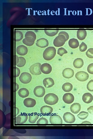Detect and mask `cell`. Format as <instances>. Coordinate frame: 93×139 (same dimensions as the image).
<instances>
[{
	"label": "cell",
	"mask_w": 93,
	"mask_h": 139,
	"mask_svg": "<svg viewBox=\"0 0 93 139\" xmlns=\"http://www.w3.org/2000/svg\"><path fill=\"white\" fill-rule=\"evenodd\" d=\"M88 115V112L82 111L78 115V117L81 119H84L86 118Z\"/></svg>",
	"instance_id": "obj_31"
},
{
	"label": "cell",
	"mask_w": 93,
	"mask_h": 139,
	"mask_svg": "<svg viewBox=\"0 0 93 139\" xmlns=\"http://www.w3.org/2000/svg\"><path fill=\"white\" fill-rule=\"evenodd\" d=\"M37 124H48V121L47 119L44 118H40L37 121Z\"/></svg>",
	"instance_id": "obj_32"
},
{
	"label": "cell",
	"mask_w": 93,
	"mask_h": 139,
	"mask_svg": "<svg viewBox=\"0 0 93 139\" xmlns=\"http://www.w3.org/2000/svg\"><path fill=\"white\" fill-rule=\"evenodd\" d=\"M25 37V38L22 40V42L27 46H31L34 44L36 38V36L34 32L29 31L26 32Z\"/></svg>",
	"instance_id": "obj_1"
},
{
	"label": "cell",
	"mask_w": 93,
	"mask_h": 139,
	"mask_svg": "<svg viewBox=\"0 0 93 139\" xmlns=\"http://www.w3.org/2000/svg\"><path fill=\"white\" fill-rule=\"evenodd\" d=\"M39 115L36 112L32 113L29 116V122L32 124L35 123Z\"/></svg>",
	"instance_id": "obj_26"
},
{
	"label": "cell",
	"mask_w": 93,
	"mask_h": 139,
	"mask_svg": "<svg viewBox=\"0 0 93 139\" xmlns=\"http://www.w3.org/2000/svg\"><path fill=\"white\" fill-rule=\"evenodd\" d=\"M75 77L78 80L81 81H84L88 79L89 75L87 72L81 71L77 72L75 74Z\"/></svg>",
	"instance_id": "obj_8"
},
{
	"label": "cell",
	"mask_w": 93,
	"mask_h": 139,
	"mask_svg": "<svg viewBox=\"0 0 93 139\" xmlns=\"http://www.w3.org/2000/svg\"><path fill=\"white\" fill-rule=\"evenodd\" d=\"M63 76L66 78H70L74 75L73 70L70 68H66L63 70L62 72Z\"/></svg>",
	"instance_id": "obj_18"
},
{
	"label": "cell",
	"mask_w": 93,
	"mask_h": 139,
	"mask_svg": "<svg viewBox=\"0 0 93 139\" xmlns=\"http://www.w3.org/2000/svg\"><path fill=\"white\" fill-rule=\"evenodd\" d=\"M64 35L65 37L66 41H67L69 39V36L68 34L65 31H61L58 34V35Z\"/></svg>",
	"instance_id": "obj_38"
},
{
	"label": "cell",
	"mask_w": 93,
	"mask_h": 139,
	"mask_svg": "<svg viewBox=\"0 0 93 139\" xmlns=\"http://www.w3.org/2000/svg\"><path fill=\"white\" fill-rule=\"evenodd\" d=\"M18 93L19 96L22 98L27 97L29 94L28 90L24 88L20 89L18 91Z\"/></svg>",
	"instance_id": "obj_24"
},
{
	"label": "cell",
	"mask_w": 93,
	"mask_h": 139,
	"mask_svg": "<svg viewBox=\"0 0 93 139\" xmlns=\"http://www.w3.org/2000/svg\"><path fill=\"white\" fill-rule=\"evenodd\" d=\"M63 90L65 92H69L72 89L73 86L69 83H66L64 84L62 86Z\"/></svg>",
	"instance_id": "obj_27"
},
{
	"label": "cell",
	"mask_w": 93,
	"mask_h": 139,
	"mask_svg": "<svg viewBox=\"0 0 93 139\" xmlns=\"http://www.w3.org/2000/svg\"><path fill=\"white\" fill-rule=\"evenodd\" d=\"M20 73V71L19 68L16 67V77L18 76Z\"/></svg>",
	"instance_id": "obj_39"
},
{
	"label": "cell",
	"mask_w": 93,
	"mask_h": 139,
	"mask_svg": "<svg viewBox=\"0 0 93 139\" xmlns=\"http://www.w3.org/2000/svg\"><path fill=\"white\" fill-rule=\"evenodd\" d=\"M19 58V62L16 65L19 67H23L26 64V60L24 57H20Z\"/></svg>",
	"instance_id": "obj_30"
},
{
	"label": "cell",
	"mask_w": 93,
	"mask_h": 139,
	"mask_svg": "<svg viewBox=\"0 0 93 139\" xmlns=\"http://www.w3.org/2000/svg\"><path fill=\"white\" fill-rule=\"evenodd\" d=\"M67 41L65 37L63 35H59L54 40L53 44L56 47H60L63 46Z\"/></svg>",
	"instance_id": "obj_4"
},
{
	"label": "cell",
	"mask_w": 93,
	"mask_h": 139,
	"mask_svg": "<svg viewBox=\"0 0 93 139\" xmlns=\"http://www.w3.org/2000/svg\"><path fill=\"white\" fill-rule=\"evenodd\" d=\"M87 35L86 31L84 30H79L77 31V36L78 39L80 40L84 39Z\"/></svg>",
	"instance_id": "obj_22"
},
{
	"label": "cell",
	"mask_w": 93,
	"mask_h": 139,
	"mask_svg": "<svg viewBox=\"0 0 93 139\" xmlns=\"http://www.w3.org/2000/svg\"><path fill=\"white\" fill-rule=\"evenodd\" d=\"M20 81L24 84L29 83L32 80L31 75L29 73L24 72L22 73L19 77Z\"/></svg>",
	"instance_id": "obj_6"
},
{
	"label": "cell",
	"mask_w": 93,
	"mask_h": 139,
	"mask_svg": "<svg viewBox=\"0 0 93 139\" xmlns=\"http://www.w3.org/2000/svg\"><path fill=\"white\" fill-rule=\"evenodd\" d=\"M67 53V51L63 47L59 48L57 51V54L60 56H62L64 54H66Z\"/></svg>",
	"instance_id": "obj_33"
},
{
	"label": "cell",
	"mask_w": 93,
	"mask_h": 139,
	"mask_svg": "<svg viewBox=\"0 0 93 139\" xmlns=\"http://www.w3.org/2000/svg\"><path fill=\"white\" fill-rule=\"evenodd\" d=\"M15 34V40L16 42L20 41L23 38V34L21 31L19 30H16Z\"/></svg>",
	"instance_id": "obj_29"
},
{
	"label": "cell",
	"mask_w": 93,
	"mask_h": 139,
	"mask_svg": "<svg viewBox=\"0 0 93 139\" xmlns=\"http://www.w3.org/2000/svg\"><path fill=\"white\" fill-rule=\"evenodd\" d=\"M87 56L89 58H93V48L88 49L86 53Z\"/></svg>",
	"instance_id": "obj_34"
},
{
	"label": "cell",
	"mask_w": 93,
	"mask_h": 139,
	"mask_svg": "<svg viewBox=\"0 0 93 139\" xmlns=\"http://www.w3.org/2000/svg\"><path fill=\"white\" fill-rule=\"evenodd\" d=\"M50 121L51 124H62L63 122L61 117L59 115L56 114L50 116Z\"/></svg>",
	"instance_id": "obj_11"
},
{
	"label": "cell",
	"mask_w": 93,
	"mask_h": 139,
	"mask_svg": "<svg viewBox=\"0 0 93 139\" xmlns=\"http://www.w3.org/2000/svg\"><path fill=\"white\" fill-rule=\"evenodd\" d=\"M82 99L85 103H89L92 101L93 97L90 93H85L83 94L82 96Z\"/></svg>",
	"instance_id": "obj_20"
},
{
	"label": "cell",
	"mask_w": 93,
	"mask_h": 139,
	"mask_svg": "<svg viewBox=\"0 0 93 139\" xmlns=\"http://www.w3.org/2000/svg\"><path fill=\"white\" fill-rule=\"evenodd\" d=\"M87 110L90 114L93 115V106H91L88 108Z\"/></svg>",
	"instance_id": "obj_40"
},
{
	"label": "cell",
	"mask_w": 93,
	"mask_h": 139,
	"mask_svg": "<svg viewBox=\"0 0 93 139\" xmlns=\"http://www.w3.org/2000/svg\"><path fill=\"white\" fill-rule=\"evenodd\" d=\"M19 58L16 55V65L19 62Z\"/></svg>",
	"instance_id": "obj_41"
},
{
	"label": "cell",
	"mask_w": 93,
	"mask_h": 139,
	"mask_svg": "<svg viewBox=\"0 0 93 139\" xmlns=\"http://www.w3.org/2000/svg\"><path fill=\"white\" fill-rule=\"evenodd\" d=\"M87 48V45L84 42H82L79 46V50L81 52L85 51Z\"/></svg>",
	"instance_id": "obj_36"
},
{
	"label": "cell",
	"mask_w": 93,
	"mask_h": 139,
	"mask_svg": "<svg viewBox=\"0 0 93 139\" xmlns=\"http://www.w3.org/2000/svg\"><path fill=\"white\" fill-rule=\"evenodd\" d=\"M82 124H91V123L88 121H84V122H83V123H82Z\"/></svg>",
	"instance_id": "obj_42"
},
{
	"label": "cell",
	"mask_w": 93,
	"mask_h": 139,
	"mask_svg": "<svg viewBox=\"0 0 93 139\" xmlns=\"http://www.w3.org/2000/svg\"><path fill=\"white\" fill-rule=\"evenodd\" d=\"M58 96L53 93L48 94L44 98V101L45 103L50 105H55L58 102Z\"/></svg>",
	"instance_id": "obj_3"
},
{
	"label": "cell",
	"mask_w": 93,
	"mask_h": 139,
	"mask_svg": "<svg viewBox=\"0 0 93 139\" xmlns=\"http://www.w3.org/2000/svg\"><path fill=\"white\" fill-rule=\"evenodd\" d=\"M58 31V30H44V32L46 34L50 37H52L56 35L57 34Z\"/></svg>",
	"instance_id": "obj_28"
},
{
	"label": "cell",
	"mask_w": 93,
	"mask_h": 139,
	"mask_svg": "<svg viewBox=\"0 0 93 139\" xmlns=\"http://www.w3.org/2000/svg\"><path fill=\"white\" fill-rule=\"evenodd\" d=\"M33 92L35 96L40 97H43L44 95L45 90L43 87L41 86H38L34 88Z\"/></svg>",
	"instance_id": "obj_9"
},
{
	"label": "cell",
	"mask_w": 93,
	"mask_h": 139,
	"mask_svg": "<svg viewBox=\"0 0 93 139\" xmlns=\"http://www.w3.org/2000/svg\"><path fill=\"white\" fill-rule=\"evenodd\" d=\"M28 51L27 47L22 45L18 46L16 49V51L17 54L21 56H24L26 54Z\"/></svg>",
	"instance_id": "obj_15"
},
{
	"label": "cell",
	"mask_w": 93,
	"mask_h": 139,
	"mask_svg": "<svg viewBox=\"0 0 93 139\" xmlns=\"http://www.w3.org/2000/svg\"><path fill=\"white\" fill-rule=\"evenodd\" d=\"M84 64L83 59L81 58H77L75 59L73 63V65L76 68H81Z\"/></svg>",
	"instance_id": "obj_25"
},
{
	"label": "cell",
	"mask_w": 93,
	"mask_h": 139,
	"mask_svg": "<svg viewBox=\"0 0 93 139\" xmlns=\"http://www.w3.org/2000/svg\"><path fill=\"white\" fill-rule=\"evenodd\" d=\"M81 108L80 104L78 103H74L72 104L70 107L71 111L75 114H77L80 111Z\"/></svg>",
	"instance_id": "obj_21"
},
{
	"label": "cell",
	"mask_w": 93,
	"mask_h": 139,
	"mask_svg": "<svg viewBox=\"0 0 93 139\" xmlns=\"http://www.w3.org/2000/svg\"><path fill=\"white\" fill-rule=\"evenodd\" d=\"M87 88L88 90L93 91V80H90L87 85Z\"/></svg>",
	"instance_id": "obj_35"
},
{
	"label": "cell",
	"mask_w": 93,
	"mask_h": 139,
	"mask_svg": "<svg viewBox=\"0 0 93 139\" xmlns=\"http://www.w3.org/2000/svg\"><path fill=\"white\" fill-rule=\"evenodd\" d=\"M28 119V115L25 113H21L16 117V124H23L25 123Z\"/></svg>",
	"instance_id": "obj_7"
},
{
	"label": "cell",
	"mask_w": 93,
	"mask_h": 139,
	"mask_svg": "<svg viewBox=\"0 0 93 139\" xmlns=\"http://www.w3.org/2000/svg\"><path fill=\"white\" fill-rule=\"evenodd\" d=\"M68 45L71 48L74 49L78 48L79 47V44L77 39L72 38L69 40Z\"/></svg>",
	"instance_id": "obj_23"
},
{
	"label": "cell",
	"mask_w": 93,
	"mask_h": 139,
	"mask_svg": "<svg viewBox=\"0 0 93 139\" xmlns=\"http://www.w3.org/2000/svg\"><path fill=\"white\" fill-rule=\"evenodd\" d=\"M24 105L27 107H33L36 104L35 100L30 98L25 99L24 101Z\"/></svg>",
	"instance_id": "obj_17"
},
{
	"label": "cell",
	"mask_w": 93,
	"mask_h": 139,
	"mask_svg": "<svg viewBox=\"0 0 93 139\" xmlns=\"http://www.w3.org/2000/svg\"><path fill=\"white\" fill-rule=\"evenodd\" d=\"M63 118L64 121L68 123H73L75 120V117L74 115L69 112H66L64 115Z\"/></svg>",
	"instance_id": "obj_10"
},
{
	"label": "cell",
	"mask_w": 93,
	"mask_h": 139,
	"mask_svg": "<svg viewBox=\"0 0 93 139\" xmlns=\"http://www.w3.org/2000/svg\"><path fill=\"white\" fill-rule=\"evenodd\" d=\"M52 70L51 66L48 63H44L41 66L40 70L44 74H49L51 72Z\"/></svg>",
	"instance_id": "obj_12"
},
{
	"label": "cell",
	"mask_w": 93,
	"mask_h": 139,
	"mask_svg": "<svg viewBox=\"0 0 93 139\" xmlns=\"http://www.w3.org/2000/svg\"><path fill=\"white\" fill-rule=\"evenodd\" d=\"M41 63H36L31 65L29 68L30 73L35 75H38L41 74L40 71Z\"/></svg>",
	"instance_id": "obj_5"
},
{
	"label": "cell",
	"mask_w": 93,
	"mask_h": 139,
	"mask_svg": "<svg viewBox=\"0 0 93 139\" xmlns=\"http://www.w3.org/2000/svg\"><path fill=\"white\" fill-rule=\"evenodd\" d=\"M64 102L67 104H70L73 102L74 97L73 95L70 93H66L64 94L63 97Z\"/></svg>",
	"instance_id": "obj_13"
},
{
	"label": "cell",
	"mask_w": 93,
	"mask_h": 139,
	"mask_svg": "<svg viewBox=\"0 0 93 139\" xmlns=\"http://www.w3.org/2000/svg\"><path fill=\"white\" fill-rule=\"evenodd\" d=\"M53 110V108L52 107L46 105L43 106L41 107L40 112L43 115H48L52 113Z\"/></svg>",
	"instance_id": "obj_14"
},
{
	"label": "cell",
	"mask_w": 93,
	"mask_h": 139,
	"mask_svg": "<svg viewBox=\"0 0 93 139\" xmlns=\"http://www.w3.org/2000/svg\"><path fill=\"white\" fill-rule=\"evenodd\" d=\"M56 54V50L54 47H49L44 50L43 53V57L45 60H50L54 57Z\"/></svg>",
	"instance_id": "obj_2"
},
{
	"label": "cell",
	"mask_w": 93,
	"mask_h": 139,
	"mask_svg": "<svg viewBox=\"0 0 93 139\" xmlns=\"http://www.w3.org/2000/svg\"><path fill=\"white\" fill-rule=\"evenodd\" d=\"M36 45L37 46L41 48H45L49 45L48 40L46 39L42 38L37 40Z\"/></svg>",
	"instance_id": "obj_16"
},
{
	"label": "cell",
	"mask_w": 93,
	"mask_h": 139,
	"mask_svg": "<svg viewBox=\"0 0 93 139\" xmlns=\"http://www.w3.org/2000/svg\"><path fill=\"white\" fill-rule=\"evenodd\" d=\"M88 72L90 74H93V63L90 64L87 67Z\"/></svg>",
	"instance_id": "obj_37"
},
{
	"label": "cell",
	"mask_w": 93,
	"mask_h": 139,
	"mask_svg": "<svg viewBox=\"0 0 93 139\" xmlns=\"http://www.w3.org/2000/svg\"><path fill=\"white\" fill-rule=\"evenodd\" d=\"M43 83L45 87L47 88L51 87L54 84L53 80L51 77L44 79L43 80Z\"/></svg>",
	"instance_id": "obj_19"
}]
</instances>
